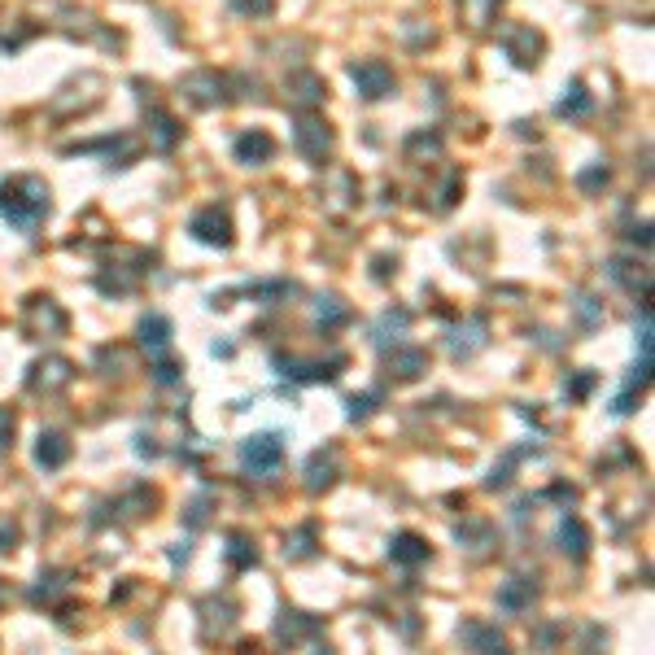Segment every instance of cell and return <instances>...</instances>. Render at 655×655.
<instances>
[{
  "mask_svg": "<svg viewBox=\"0 0 655 655\" xmlns=\"http://www.w3.org/2000/svg\"><path fill=\"white\" fill-rule=\"evenodd\" d=\"M0 214H5L14 228L31 232L35 223L49 214V184L35 180V175H14V180L0 184Z\"/></svg>",
  "mask_w": 655,
  "mask_h": 655,
  "instance_id": "cell-1",
  "label": "cell"
},
{
  "mask_svg": "<svg viewBox=\"0 0 655 655\" xmlns=\"http://www.w3.org/2000/svg\"><path fill=\"white\" fill-rule=\"evenodd\" d=\"M350 75H354V83H359V92L367 101H380V97H389L393 92V70L385 62H354Z\"/></svg>",
  "mask_w": 655,
  "mask_h": 655,
  "instance_id": "cell-2",
  "label": "cell"
},
{
  "mask_svg": "<svg viewBox=\"0 0 655 655\" xmlns=\"http://www.w3.org/2000/svg\"><path fill=\"white\" fill-rule=\"evenodd\" d=\"M280 459H284V442H280V433H262V437H249V442H245V468H254V472H271Z\"/></svg>",
  "mask_w": 655,
  "mask_h": 655,
  "instance_id": "cell-3",
  "label": "cell"
},
{
  "mask_svg": "<svg viewBox=\"0 0 655 655\" xmlns=\"http://www.w3.org/2000/svg\"><path fill=\"white\" fill-rule=\"evenodd\" d=\"M332 149V131L328 123H319V118H302L297 123V153L311 162H324V153Z\"/></svg>",
  "mask_w": 655,
  "mask_h": 655,
  "instance_id": "cell-4",
  "label": "cell"
},
{
  "mask_svg": "<svg viewBox=\"0 0 655 655\" xmlns=\"http://www.w3.org/2000/svg\"><path fill=\"white\" fill-rule=\"evenodd\" d=\"M193 236L197 241H206V245H232V223H228V214L223 210H201L197 219H193Z\"/></svg>",
  "mask_w": 655,
  "mask_h": 655,
  "instance_id": "cell-5",
  "label": "cell"
},
{
  "mask_svg": "<svg viewBox=\"0 0 655 655\" xmlns=\"http://www.w3.org/2000/svg\"><path fill=\"white\" fill-rule=\"evenodd\" d=\"M180 88L193 97L197 105H214V101H223V79L219 75H210V70H197V75H188Z\"/></svg>",
  "mask_w": 655,
  "mask_h": 655,
  "instance_id": "cell-6",
  "label": "cell"
},
{
  "mask_svg": "<svg viewBox=\"0 0 655 655\" xmlns=\"http://www.w3.org/2000/svg\"><path fill=\"white\" fill-rule=\"evenodd\" d=\"M271 153H276V140H271L267 131H245V136L236 140V158H241V162H249V166L267 162Z\"/></svg>",
  "mask_w": 655,
  "mask_h": 655,
  "instance_id": "cell-7",
  "label": "cell"
},
{
  "mask_svg": "<svg viewBox=\"0 0 655 655\" xmlns=\"http://www.w3.org/2000/svg\"><path fill=\"white\" fill-rule=\"evenodd\" d=\"M507 49H511V57H516L520 66H538L542 35L533 31V27H516V31H511V40H507Z\"/></svg>",
  "mask_w": 655,
  "mask_h": 655,
  "instance_id": "cell-8",
  "label": "cell"
},
{
  "mask_svg": "<svg viewBox=\"0 0 655 655\" xmlns=\"http://www.w3.org/2000/svg\"><path fill=\"white\" fill-rule=\"evenodd\" d=\"M35 459L44 463V468H62L70 459V442L62 433H40V446H35Z\"/></svg>",
  "mask_w": 655,
  "mask_h": 655,
  "instance_id": "cell-9",
  "label": "cell"
},
{
  "mask_svg": "<svg viewBox=\"0 0 655 655\" xmlns=\"http://www.w3.org/2000/svg\"><path fill=\"white\" fill-rule=\"evenodd\" d=\"M389 555L398 559V564H420V559H428V546L415 538V533H402V538H393Z\"/></svg>",
  "mask_w": 655,
  "mask_h": 655,
  "instance_id": "cell-10",
  "label": "cell"
},
{
  "mask_svg": "<svg viewBox=\"0 0 655 655\" xmlns=\"http://www.w3.org/2000/svg\"><path fill=\"white\" fill-rule=\"evenodd\" d=\"M559 542H564V551L586 555V529H581V520H564V529H559Z\"/></svg>",
  "mask_w": 655,
  "mask_h": 655,
  "instance_id": "cell-11",
  "label": "cell"
},
{
  "mask_svg": "<svg viewBox=\"0 0 655 655\" xmlns=\"http://www.w3.org/2000/svg\"><path fill=\"white\" fill-rule=\"evenodd\" d=\"M140 332H145V345H153V350H162L166 337H171V324H166L162 315H149L145 324H140Z\"/></svg>",
  "mask_w": 655,
  "mask_h": 655,
  "instance_id": "cell-12",
  "label": "cell"
},
{
  "mask_svg": "<svg viewBox=\"0 0 655 655\" xmlns=\"http://www.w3.org/2000/svg\"><path fill=\"white\" fill-rule=\"evenodd\" d=\"M586 110H590V97H586V88H581V79H577L573 88H568V97L559 101V114H564V118L573 114L577 118V114H586Z\"/></svg>",
  "mask_w": 655,
  "mask_h": 655,
  "instance_id": "cell-13",
  "label": "cell"
},
{
  "mask_svg": "<svg viewBox=\"0 0 655 655\" xmlns=\"http://www.w3.org/2000/svg\"><path fill=\"white\" fill-rule=\"evenodd\" d=\"M463 638L485 651H503V634H490V629H481V625H463Z\"/></svg>",
  "mask_w": 655,
  "mask_h": 655,
  "instance_id": "cell-14",
  "label": "cell"
},
{
  "mask_svg": "<svg viewBox=\"0 0 655 655\" xmlns=\"http://www.w3.org/2000/svg\"><path fill=\"white\" fill-rule=\"evenodd\" d=\"M153 131H158V149H171L180 140V127H175L171 114H153Z\"/></svg>",
  "mask_w": 655,
  "mask_h": 655,
  "instance_id": "cell-15",
  "label": "cell"
},
{
  "mask_svg": "<svg viewBox=\"0 0 655 655\" xmlns=\"http://www.w3.org/2000/svg\"><path fill=\"white\" fill-rule=\"evenodd\" d=\"M494 5H498V0H463V9L472 14V27H490Z\"/></svg>",
  "mask_w": 655,
  "mask_h": 655,
  "instance_id": "cell-16",
  "label": "cell"
},
{
  "mask_svg": "<svg viewBox=\"0 0 655 655\" xmlns=\"http://www.w3.org/2000/svg\"><path fill=\"white\" fill-rule=\"evenodd\" d=\"M236 14H254V18H267L276 9V0H232Z\"/></svg>",
  "mask_w": 655,
  "mask_h": 655,
  "instance_id": "cell-17",
  "label": "cell"
},
{
  "mask_svg": "<svg viewBox=\"0 0 655 655\" xmlns=\"http://www.w3.org/2000/svg\"><path fill=\"white\" fill-rule=\"evenodd\" d=\"M228 559H232L236 568H245V564H254V559H258V551H249V542H245V538H232Z\"/></svg>",
  "mask_w": 655,
  "mask_h": 655,
  "instance_id": "cell-18",
  "label": "cell"
},
{
  "mask_svg": "<svg viewBox=\"0 0 655 655\" xmlns=\"http://www.w3.org/2000/svg\"><path fill=\"white\" fill-rule=\"evenodd\" d=\"M533 594H538V590H529V594H524V590L516 586V581H511V586H507L503 594H498V599H503V607H524V603L533 599Z\"/></svg>",
  "mask_w": 655,
  "mask_h": 655,
  "instance_id": "cell-19",
  "label": "cell"
},
{
  "mask_svg": "<svg viewBox=\"0 0 655 655\" xmlns=\"http://www.w3.org/2000/svg\"><path fill=\"white\" fill-rule=\"evenodd\" d=\"M9 437H14V415L0 411V446H9Z\"/></svg>",
  "mask_w": 655,
  "mask_h": 655,
  "instance_id": "cell-20",
  "label": "cell"
}]
</instances>
